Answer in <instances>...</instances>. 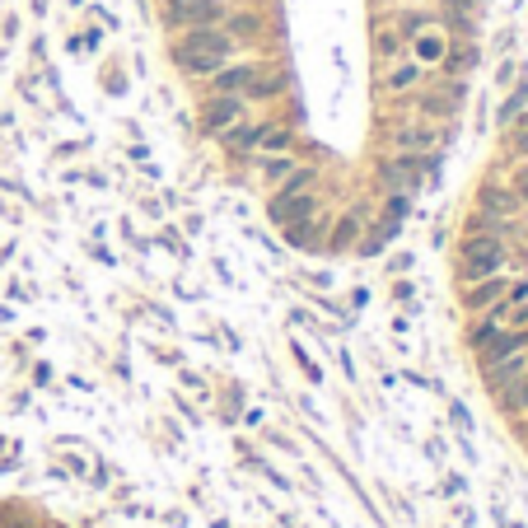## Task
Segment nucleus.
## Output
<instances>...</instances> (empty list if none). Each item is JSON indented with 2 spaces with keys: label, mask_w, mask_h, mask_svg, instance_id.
Returning <instances> with one entry per match:
<instances>
[{
  "label": "nucleus",
  "mask_w": 528,
  "mask_h": 528,
  "mask_svg": "<svg viewBox=\"0 0 528 528\" xmlns=\"http://www.w3.org/2000/svg\"><path fill=\"white\" fill-rule=\"evenodd\" d=\"M523 346H528V332H505V327H500L495 337L482 346V355H486V365H491V360L510 355V351H523Z\"/></svg>",
  "instance_id": "1a4fd4ad"
},
{
  "label": "nucleus",
  "mask_w": 528,
  "mask_h": 528,
  "mask_svg": "<svg viewBox=\"0 0 528 528\" xmlns=\"http://www.w3.org/2000/svg\"><path fill=\"white\" fill-rule=\"evenodd\" d=\"M164 19L178 24V29H206V24L225 19V5H220V0H169Z\"/></svg>",
  "instance_id": "7ed1b4c3"
},
{
  "label": "nucleus",
  "mask_w": 528,
  "mask_h": 528,
  "mask_svg": "<svg viewBox=\"0 0 528 528\" xmlns=\"http://www.w3.org/2000/svg\"><path fill=\"white\" fill-rule=\"evenodd\" d=\"M383 178L393 183V187H416V159H393V164H383Z\"/></svg>",
  "instance_id": "f8f14e48"
},
{
  "label": "nucleus",
  "mask_w": 528,
  "mask_h": 528,
  "mask_svg": "<svg viewBox=\"0 0 528 528\" xmlns=\"http://www.w3.org/2000/svg\"><path fill=\"white\" fill-rule=\"evenodd\" d=\"M421 80V66H398L393 75H388V90H407V85H416Z\"/></svg>",
  "instance_id": "4468645a"
},
{
  "label": "nucleus",
  "mask_w": 528,
  "mask_h": 528,
  "mask_svg": "<svg viewBox=\"0 0 528 528\" xmlns=\"http://www.w3.org/2000/svg\"><path fill=\"white\" fill-rule=\"evenodd\" d=\"M258 146L271 150V155H281V150L290 146V131H286V127H258Z\"/></svg>",
  "instance_id": "ddd939ff"
},
{
  "label": "nucleus",
  "mask_w": 528,
  "mask_h": 528,
  "mask_svg": "<svg viewBox=\"0 0 528 528\" xmlns=\"http://www.w3.org/2000/svg\"><path fill=\"white\" fill-rule=\"evenodd\" d=\"M500 398H505V411H528V370H523L514 383L500 388Z\"/></svg>",
  "instance_id": "9b49d317"
},
{
  "label": "nucleus",
  "mask_w": 528,
  "mask_h": 528,
  "mask_svg": "<svg viewBox=\"0 0 528 528\" xmlns=\"http://www.w3.org/2000/svg\"><path fill=\"white\" fill-rule=\"evenodd\" d=\"M505 267V243L500 234H467L463 243V281H482Z\"/></svg>",
  "instance_id": "f03ea898"
},
{
  "label": "nucleus",
  "mask_w": 528,
  "mask_h": 528,
  "mask_svg": "<svg viewBox=\"0 0 528 528\" xmlns=\"http://www.w3.org/2000/svg\"><path fill=\"white\" fill-rule=\"evenodd\" d=\"M514 150H519V155H528V127H523V131L514 136Z\"/></svg>",
  "instance_id": "aec40b11"
},
{
  "label": "nucleus",
  "mask_w": 528,
  "mask_h": 528,
  "mask_svg": "<svg viewBox=\"0 0 528 528\" xmlns=\"http://www.w3.org/2000/svg\"><path fill=\"white\" fill-rule=\"evenodd\" d=\"M523 370H528V346L500 355V360H491V365H486V383H491V388H505V383H514Z\"/></svg>",
  "instance_id": "423d86ee"
},
{
  "label": "nucleus",
  "mask_w": 528,
  "mask_h": 528,
  "mask_svg": "<svg viewBox=\"0 0 528 528\" xmlns=\"http://www.w3.org/2000/svg\"><path fill=\"white\" fill-rule=\"evenodd\" d=\"M355 230H360V220H355V215H346L342 225H337V234H332V243H337V248H346V243L355 239Z\"/></svg>",
  "instance_id": "dca6fc26"
},
{
  "label": "nucleus",
  "mask_w": 528,
  "mask_h": 528,
  "mask_svg": "<svg viewBox=\"0 0 528 528\" xmlns=\"http://www.w3.org/2000/svg\"><path fill=\"white\" fill-rule=\"evenodd\" d=\"M510 290V281H500V271L495 276H482V281H472L467 290V309H486V304H500Z\"/></svg>",
  "instance_id": "6e6552de"
},
{
  "label": "nucleus",
  "mask_w": 528,
  "mask_h": 528,
  "mask_svg": "<svg viewBox=\"0 0 528 528\" xmlns=\"http://www.w3.org/2000/svg\"><path fill=\"white\" fill-rule=\"evenodd\" d=\"M262 174H267V183H286V178L295 174V164H290V159H267Z\"/></svg>",
  "instance_id": "2eb2a0df"
},
{
  "label": "nucleus",
  "mask_w": 528,
  "mask_h": 528,
  "mask_svg": "<svg viewBox=\"0 0 528 528\" xmlns=\"http://www.w3.org/2000/svg\"><path fill=\"white\" fill-rule=\"evenodd\" d=\"M230 52H234V38L206 24V29H192V33L178 42V61H183L187 75H215L220 66L230 61Z\"/></svg>",
  "instance_id": "f257e3e1"
},
{
  "label": "nucleus",
  "mask_w": 528,
  "mask_h": 528,
  "mask_svg": "<svg viewBox=\"0 0 528 528\" xmlns=\"http://www.w3.org/2000/svg\"><path fill=\"white\" fill-rule=\"evenodd\" d=\"M211 80H215V90H220V94H239V99H243L248 85L258 80V66H220Z\"/></svg>",
  "instance_id": "0eeeda50"
},
{
  "label": "nucleus",
  "mask_w": 528,
  "mask_h": 528,
  "mask_svg": "<svg viewBox=\"0 0 528 528\" xmlns=\"http://www.w3.org/2000/svg\"><path fill=\"white\" fill-rule=\"evenodd\" d=\"M482 206H486L491 215H500V220H505V215H514V211H519V192H505V187H486V192H482Z\"/></svg>",
  "instance_id": "9d476101"
},
{
  "label": "nucleus",
  "mask_w": 528,
  "mask_h": 528,
  "mask_svg": "<svg viewBox=\"0 0 528 528\" xmlns=\"http://www.w3.org/2000/svg\"><path fill=\"white\" fill-rule=\"evenodd\" d=\"M416 52H421V61H439L444 57V42L439 38H421V42H416Z\"/></svg>",
  "instance_id": "f3484780"
},
{
  "label": "nucleus",
  "mask_w": 528,
  "mask_h": 528,
  "mask_svg": "<svg viewBox=\"0 0 528 528\" xmlns=\"http://www.w3.org/2000/svg\"><path fill=\"white\" fill-rule=\"evenodd\" d=\"M230 29H234V38H253V33H258V19L234 14V19H230Z\"/></svg>",
  "instance_id": "a211bd4d"
},
{
  "label": "nucleus",
  "mask_w": 528,
  "mask_h": 528,
  "mask_svg": "<svg viewBox=\"0 0 528 528\" xmlns=\"http://www.w3.org/2000/svg\"><path fill=\"white\" fill-rule=\"evenodd\" d=\"M314 215V197L309 192H276V202H271V220L276 225H304V220Z\"/></svg>",
  "instance_id": "20e7f679"
},
{
  "label": "nucleus",
  "mask_w": 528,
  "mask_h": 528,
  "mask_svg": "<svg viewBox=\"0 0 528 528\" xmlns=\"http://www.w3.org/2000/svg\"><path fill=\"white\" fill-rule=\"evenodd\" d=\"M239 122H243V99L239 94H220V99L206 103V127L211 131H230Z\"/></svg>",
  "instance_id": "39448f33"
},
{
  "label": "nucleus",
  "mask_w": 528,
  "mask_h": 528,
  "mask_svg": "<svg viewBox=\"0 0 528 528\" xmlns=\"http://www.w3.org/2000/svg\"><path fill=\"white\" fill-rule=\"evenodd\" d=\"M514 192H519V197H523V202H528V164H523V169H519V174H514Z\"/></svg>",
  "instance_id": "6ab92c4d"
}]
</instances>
